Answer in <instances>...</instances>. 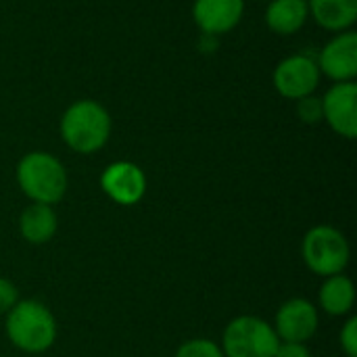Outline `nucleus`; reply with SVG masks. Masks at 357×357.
<instances>
[{
	"label": "nucleus",
	"mask_w": 357,
	"mask_h": 357,
	"mask_svg": "<svg viewBox=\"0 0 357 357\" xmlns=\"http://www.w3.org/2000/svg\"><path fill=\"white\" fill-rule=\"evenodd\" d=\"M4 331L8 341L25 354H44L56 341V320L36 299H19L6 314Z\"/></svg>",
	"instance_id": "nucleus-1"
},
{
	"label": "nucleus",
	"mask_w": 357,
	"mask_h": 357,
	"mask_svg": "<svg viewBox=\"0 0 357 357\" xmlns=\"http://www.w3.org/2000/svg\"><path fill=\"white\" fill-rule=\"evenodd\" d=\"M17 184L31 203L56 205L67 192V169L50 153L33 151L17 163Z\"/></svg>",
	"instance_id": "nucleus-2"
},
{
	"label": "nucleus",
	"mask_w": 357,
	"mask_h": 357,
	"mask_svg": "<svg viewBox=\"0 0 357 357\" xmlns=\"http://www.w3.org/2000/svg\"><path fill=\"white\" fill-rule=\"evenodd\" d=\"M61 136L71 151L92 155L111 136V115L96 100H77L63 113Z\"/></svg>",
	"instance_id": "nucleus-3"
},
{
	"label": "nucleus",
	"mask_w": 357,
	"mask_h": 357,
	"mask_svg": "<svg viewBox=\"0 0 357 357\" xmlns=\"http://www.w3.org/2000/svg\"><path fill=\"white\" fill-rule=\"evenodd\" d=\"M301 257L314 274L328 278L345 272L351 257V249L341 230L320 224L307 230V234L303 236Z\"/></svg>",
	"instance_id": "nucleus-4"
},
{
	"label": "nucleus",
	"mask_w": 357,
	"mask_h": 357,
	"mask_svg": "<svg viewBox=\"0 0 357 357\" xmlns=\"http://www.w3.org/2000/svg\"><path fill=\"white\" fill-rule=\"evenodd\" d=\"M278 343L270 322L257 316H238L224 328L220 347L224 357H274Z\"/></svg>",
	"instance_id": "nucleus-5"
},
{
	"label": "nucleus",
	"mask_w": 357,
	"mask_h": 357,
	"mask_svg": "<svg viewBox=\"0 0 357 357\" xmlns=\"http://www.w3.org/2000/svg\"><path fill=\"white\" fill-rule=\"evenodd\" d=\"M318 82H320L318 63L305 54L287 56L274 69V88L284 98L301 100L318 88Z\"/></svg>",
	"instance_id": "nucleus-6"
},
{
	"label": "nucleus",
	"mask_w": 357,
	"mask_h": 357,
	"mask_svg": "<svg viewBox=\"0 0 357 357\" xmlns=\"http://www.w3.org/2000/svg\"><path fill=\"white\" fill-rule=\"evenodd\" d=\"M318 324H320V316H318L316 305L307 299L295 297L280 305L272 328L278 341L307 343L316 335Z\"/></svg>",
	"instance_id": "nucleus-7"
},
{
	"label": "nucleus",
	"mask_w": 357,
	"mask_h": 357,
	"mask_svg": "<svg viewBox=\"0 0 357 357\" xmlns=\"http://www.w3.org/2000/svg\"><path fill=\"white\" fill-rule=\"evenodd\" d=\"M102 192L117 205H136L146 192V176L132 161H115L100 176Z\"/></svg>",
	"instance_id": "nucleus-8"
},
{
	"label": "nucleus",
	"mask_w": 357,
	"mask_h": 357,
	"mask_svg": "<svg viewBox=\"0 0 357 357\" xmlns=\"http://www.w3.org/2000/svg\"><path fill=\"white\" fill-rule=\"evenodd\" d=\"M322 117L343 138L357 136V86L354 82L335 84L322 98Z\"/></svg>",
	"instance_id": "nucleus-9"
},
{
	"label": "nucleus",
	"mask_w": 357,
	"mask_h": 357,
	"mask_svg": "<svg viewBox=\"0 0 357 357\" xmlns=\"http://www.w3.org/2000/svg\"><path fill=\"white\" fill-rule=\"evenodd\" d=\"M318 69L331 79L351 82L357 75V36L354 31L339 33L333 38L318 59Z\"/></svg>",
	"instance_id": "nucleus-10"
},
{
	"label": "nucleus",
	"mask_w": 357,
	"mask_h": 357,
	"mask_svg": "<svg viewBox=\"0 0 357 357\" xmlns=\"http://www.w3.org/2000/svg\"><path fill=\"white\" fill-rule=\"evenodd\" d=\"M245 13V0H195L192 17L207 36H222L232 31Z\"/></svg>",
	"instance_id": "nucleus-11"
},
{
	"label": "nucleus",
	"mask_w": 357,
	"mask_h": 357,
	"mask_svg": "<svg viewBox=\"0 0 357 357\" xmlns=\"http://www.w3.org/2000/svg\"><path fill=\"white\" fill-rule=\"evenodd\" d=\"M56 228H59V220L52 205L29 203L19 215V232L23 241H27L29 245L48 243L56 234Z\"/></svg>",
	"instance_id": "nucleus-12"
},
{
	"label": "nucleus",
	"mask_w": 357,
	"mask_h": 357,
	"mask_svg": "<svg viewBox=\"0 0 357 357\" xmlns=\"http://www.w3.org/2000/svg\"><path fill=\"white\" fill-rule=\"evenodd\" d=\"M307 13L305 0H272L266 10V23L274 33L291 36L305 25Z\"/></svg>",
	"instance_id": "nucleus-13"
},
{
	"label": "nucleus",
	"mask_w": 357,
	"mask_h": 357,
	"mask_svg": "<svg viewBox=\"0 0 357 357\" xmlns=\"http://www.w3.org/2000/svg\"><path fill=\"white\" fill-rule=\"evenodd\" d=\"M320 307L328 316H347L354 310L356 303V287L351 278L345 274H335L324 278V284L320 287L318 293Z\"/></svg>",
	"instance_id": "nucleus-14"
},
{
	"label": "nucleus",
	"mask_w": 357,
	"mask_h": 357,
	"mask_svg": "<svg viewBox=\"0 0 357 357\" xmlns=\"http://www.w3.org/2000/svg\"><path fill=\"white\" fill-rule=\"evenodd\" d=\"M324 29L345 31L357 19V0H310L307 6Z\"/></svg>",
	"instance_id": "nucleus-15"
},
{
	"label": "nucleus",
	"mask_w": 357,
	"mask_h": 357,
	"mask_svg": "<svg viewBox=\"0 0 357 357\" xmlns=\"http://www.w3.org/2000/svg\"><path fill=\"white\" fill-rule=\"evenodd\" d=\"M176 357H224V351L209 339H190L178 347Z\"/></svg>",
	"instance_id": "nucleus-16"
},
{
	"label": "nucleus",
	"mask_w": 357,
	"mask_h": 357,
	"mask_svg": "<svg viewBox=\"0 0 357 357\" xmlns=\"http://www.w3.org/2000/svg\"><path fill=\"white\" fill-rule=\"evenodd\" d=\"M339 343H341V349L345 351L347 357H357V318L351 316L343 328H341V335H339Z\"/></svg>",
	"instance_id": "nucleus-17"
},
{
	"label": "nucleus",
	"mask_w": 357,
	"mask_h": 357,
	"mask_svg": "<svg viewBox=\"0 0 357 357\" xmlns=\"http://www.w3.org/2000/svg\"><path fill=\"white\" fill-rule=\"evenodd\" d=\"M299 117L305 121V123H316L322 119V100L320 98H314L312 94L301 98L299 100Z\"/></svg>",
	"instance_id": "nucleus-18"
},
{
	"label": "nucleus",
	"mask_w": 357,
	"mask_h": 357,
	"mask_svg": "<svg viewBox=\"0 0 357 357\" xmlns=\"http://www.w3.org/2000/svg\"><path fill=\"white\" fill-rule=\"evenodd\" d=\"M17 301H19V291H17V287H15L10 280L0 278V316H2V314H8V312L15 307Z\"/></svg>",
	"instance_id": "nucleus-19"
},
{
	"label": "nucleus",
	"mask_w": 357,
	"mask_h": 357,
	"mask_svg": "<svg viewBox=\"0 0 357 357\" xmlns=\"http://www.w3.org/2000/svg\"><path fill=\"white\" fill-rule=\"evenodd\" d=\"M274 357H312L310 349L305 343H287V341H280L278 347H276V354Z\"/></svg>",
	"instance_id": "nucleus-20"
},
{
	"label": "nucleus",
	"mask_w": 357,
	"mask_h": 357,
	"mask_svg": "<svg viewBox=\"0 0 357 357\" xmlns=\"http://www.w3.org/2000/svg\"><path fill=\"white\" fill-rule=\"evenodd\" d=\"M345 357H347V356H345Z\"/></svg>",
	"instance_id": "nucleus-21"
}]
</instances>
